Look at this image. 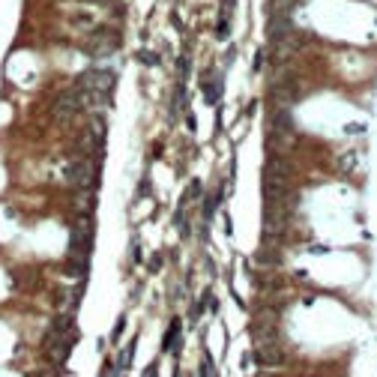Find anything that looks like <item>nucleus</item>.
<instances>
[{"label":"nucleus","mask_w":377,"mask_h":377,"mask_svg":"<svg viewBox=\"0 0 377 377\" xmlns=\"http://www.w3.org/2000/svg\"><path fill=\"white\" fill-rule=\"evenodd\" d=\"M117 48H120V30L108 21H102L99 27H93L84 36V54H90V57H108Z\"/></svg>","instance_id":"nucleus-1"},{"label":"nucleus","mask_w":377,"mask_h":377,"mask_svg":"<svg viewBox=\"0 0 377 377\" xmlns=\"http://www.w3.org/2000/svg\"><path fill=\"white\" fill-rule=\"evenodd\" d=\"M114 84H117V72H114V69H108V66H93V69H84V72L78 75V81H75V87H78V90L93 93V96H111Z\"/></svg>","instance_id":"nucleus-2"},{"label":"nucleus","mask_w":377,"mask_h":377,"mask_svg":"<svg viewBox=\"0 0 377 377\" xmlns=\"http://www.w3.org/2000/svg\"><path fill=\"white\" fill-rule=\"evenodd\" d=\"M66 180L72 189H96L99 186V168L93 156H81L66 165Z\"/></svg>","instance_id":"nucleus-3"},{"label":"nucleus","mask_w":377,"mask_h":377,"mask_svg":"<svg viewBox=\"0 0 377 377\" xmlns=\"http://www.w3.org/2000/svg\"><path fill=\"white\" fill-rule=\"evenodd\" d=\"M258 366H282L285 363V351L279 348L276 336L273 333H258L255 336V357H252Z\"/></svg>","instance_id":"nucleus-4"},{"label":"nucleus","mask_w":377,"mask_h":377,"mask_svg":"<svg viewBox=\"0 0 377 377\" xmlns=\"http://www.w3.org/2000/svg\"><path fill=\"white\" fill-rule=\"evenodd\" d=\"M288 201H264V237H279L288 228Z\"/></svg>","instance_id":"nucleus-5"},{"label":"nucleus","mask_w":377,"mask_h":377,"mask_svg":"<svg viewBox=\"0 0 377 377\" xmlns=\"http://www.w3.org/2000/svg\"><path fill=\"white\" fill-rule=\"evenodd\" d=\"M87 99H90V93H84V90L72 87V90L57 93V99L51 102V111H54L57 117H75L78 111H84V108H87Z\"/></svg>","instance_id":"nucleus-6"},{"label":"nucleus","mask_w":377,"mask_h":377,"mask_svg":"<svg viewBox=\"0 0 377 377\" xmlns=\"http://www.w3.org/2000/svg\"><path fill=\"white\" fill-rule=\"evenodd\" d=\"M78 342V333H72V336H57V333H48V339H45V351L51 354V360L60 366V363H66V357H69V348Z\"/></svg>","instance_id":"nucleus-7"},{"label":"nucleus","mask_w":377,"mask_h":377,"mask_svg":"<svg viewBox=\"0 0 377 377\" xmlns=\"http://www.w3.org/2000/svg\"><path fill=\"white\" fill-rule=\"evenodd\" d=\"M264 201H288V177L264 174Z\"/></svg>","instance_id":"nucleus-8"},{"label":"nucleus","mask_w":377,"mask_h":377,"mask_svg":"<svg viewBox=\"0 0 377 377\" xmlns=\"http://www.w3.org/2000/svg\"><path fill=\"white\" fill-rule=\"evenodd\" d=\"M180 345H183V318H171L168 330H165V339H162V354H174L180 357Z\"/></svg>","instance_id":"nucleus-9"},{"label":"nucleus","mask_w":377,"mask_h":377,"mask_svg":"<svg viewBox=\"0 0 377 377\" xmlns=\"http://www.w3.org/2000/svg\"><path fill=\"white\" fill-rule=\"evenodd\" d=\"M69 276H75V279H87V273H90V258L87 255H69V261H66V267H63Z\"/></svg>","instance_id":"nucleus-10"},{"label":"nucleus","mask_w":377,"mask_h":377,"mask_svg":"<svg viewBox=\"0 0 377 377\" xmlns=\"http://www.w3.org/2000/svg\"><path fill=\"white\" fill-rule=\"evenodd\" d=\"M51 333H57V336H72V333H78V330H75V315H72V312L54 315V318H51Z\"/></svg>","instance_id":"nucleus-11"},{"label":"nucleus","mask_w":377,"mask_h":377,"mask_svg":"<svg viewBox=\"0 0 377 377\" xmlns=\"http://www.w3.org/2000/svg\"><path fill=\"white\" fill-rule=\"evenodd\" d=\"M135 351H138V339H132L129 345H126V351H120L117 357H114V369L123 375L129 366H132V360H135Z\"/></svg>","instance_id":"nucleus-12"},{"label":"nucleus","mask_w":377,"mask_h":377,"mask_svg":"<svg viewBox=\"0 0 377 377\" xmlns=\"http://www.w3.org/2000/svg\"><path fill=\"white\" fill-rule=\"evenodd\" d=\"M210 297H213V294L207 291V294H204V297H201L198 303H192V306H189V324H198V321L204 318V312H207V303H210Z\"/></svg>","instance_id":"nucleus-13"},{"label":"nucleus","mask_w":377,"mask_h":377,"mask_svg":"<svg viewBox=\"0 0 377 377\" xmlns=\"http://www.w3.org/2000/svg\"><path fill=\"white\" fill-rule=\"evenodd\" d=\"M204 198V183L201 180H189V186H186V198L180 201V207H186L189 201H201Z\"/></svg>","instance_id":"nucleus-14"},{"label":"nucleus","mask_w":377,"mask_h":377,"mask_svg":"<svg viewBox=\"0 0 377 377\" xmlns=\"http://www.w3.org/2000/svg\"><path fill=\"white\" fill-rule=\"evenodd\" d=\"M135 57H138V63H141V66H159V63H162V57H159L156 51H150V48H141Z\"/></svg>","instance_id":"nucleus-15"},{"label":"nucleus","mask_w":377,"mask_h":377,"mask_svg":"<svg viewBox=\"0 0 377 377\" xmlns=\"http://www.w3.org/2000/svg\"><path fill=\"white\" fill-rule=\"evenodd\" d=\"M228 36H231V21H228V18L222 15V18L216 21V39H222V42H225Z\"/></svg>","instance_id":"nucleus-16"},{"label":"nucleus","mask_w":377,"mask_h":377,"mask_svg":"<svg viewBox=\"0 0 377 377\" xmlns=\"http://www.w3.org/2000/svg\"><path fill=\"white\" fill-rule=\"evenodd\" d=\"M123 330H126V315L117 318V324H114V330H111V345H117V342L123 339Z\"/></svg>","instance_id":"nucleus-17"},{"label":"nucleus","mask_w":377,"mask_h":377,"mask_svg":"<svg viewBox=\"0 0 377 377\" xmlns=\"http://www.w3.org/2000/svg\"><path fill=\"white\" fill-rule=\"evenodd\" d=\"M264 60H267V51H264V48H258V54H255V72H261V69H264Z\"/></svg>","instance_id":"nucleus-18"},{"label":"nucleus","mask_w":377,"mask_h":377,"mask_svg":"<svg viewBox=\"0 0 377 377\" xmlns=\"http://www.w3.org/2000/svg\"><path fill=\"white\" fill-rule=\"evenodd\" d=\"M162 270V255H153L150 258V273H159Z\"/></svg>","instance_id":"nucleus-19"},{"label":"nucleus","mask_w":377,"mask_h":377,"mask_svg":"<svg viewBox=\"0 0 377 377\" xmlns=\"http://www.w3.org/2000/svg\"><path fill=\"white\" fill-rule=\"evenodd\" d=\"M132 264H141V246H138V240L132 243Z\"/></svg>","instance_id":"nucleus-20"},{"label":"nucleus","mask_w":377,"mask_h":377,"mask_svg":"<svg viewBox=\"0 0 377 377\" xmlns=\"http://www.w3.org/2000/svg\"><path fill=\"white\" fill-rule=\"evenodd\" d=\"M141 377H159V363H150V369H144Z\"/></svg>","instance_id":"nucleus-21"},{"label":"nucleus","mask_w":377,"mask_h":377,"mask_svg":"<svg viewBox=\"0 0 377 377\" xmlns=\"http://www.w3.org/2000/svg\"><path fill=\"white\" fill-rule=\"evenodd\" d=\"M147 192H150V180L144 177V180H141V186H138V198H144Z\"/></svg>","instance_id":"nucleus-22"},{"label":"nucleus","mask_w":377,"mask_h":377,"mask_svg":"<svg viewBox=\"0 0 377 377\" xmlns=\"http://www.w3.org/2000/svg\"><path fill=\"white\" fill-rule=\"evenodd\" d=\"M213 377H219V375H213Z\"/></svg>","instance_id":"nucleus-23"}]
</instances>
